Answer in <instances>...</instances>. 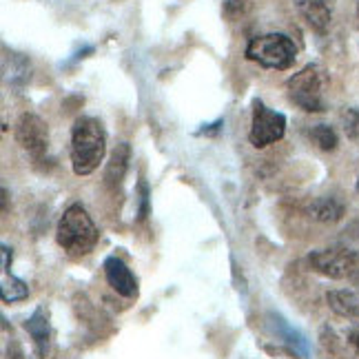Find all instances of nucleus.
I'll return each mask as SVG.
<instances>
[{
	"label": "nucleus",
	"mask_w": 359,
	"mask_h": 359,
	"mask_svg": "<svg viewBox=\"0 0 359 359\" xmlns=\"http://www.w3.org/2000/svg\"><path fill=\"white\" fill-rule=\"evenodd\" d=\"M266 320H269V326H271V330L275 335H278V339L284 344V346L291 351L295 357H299V359H309L311 357V344H309V339L304 337L297 328H293L291 324H288L282 315H278V313H269L266 315Z\"/></svg>",
	"instance_id": "nucleus-8"
},
{
	"label": "nucleus",
	"mask_w": 359,
	"mask_h": 359,
	"mask_svg": "<svg viewBox=\"0 0 359 359\" xmlns=\"http://www.w3.org/2000/svg\"><path fill=\"white\" fill-rule=\"evenodd\" d=\"M0 251H3V273L9 275V266H11V257H13V253H11V248H9L7 244L0 246Z\"/></svg>",
	"instance_id": "nucleus-21"
},
{
	"label": "nucleus",
	"mask_w": 359,
	"mask_h": 359,
	"mask_svg": "<svg viewBox=\"0 0 359 359\" xmlns=\"http://www.w3.org/2000/svg\"><path fill=\"white\" fill-rule=\"evenodd\" d=\"M11 72L13 74L7 76L5 80L9 82V85L20 87V85H25V82L32 78V65H29V60H27V58L18 56V53H11Z\"/></svg>",
	"instance_id": "nucleus-16"
},
{
	"label": "nucleus",
	"mask_w": 359,
	"mask_h": 359,
	"mask_svg": "<svg viewBox=\"0 0 359 359\" xmlns=\"http://www.w3.org/2000/svg\"><path fill=\"white\" fill-rule=\"evenodd\" d=\"M246 9H248V0H226V3H224V13H226V18H231V20L242 18L246 13Z\"/></svg>",
	"instance_id": "nucleus-19"
},
{
	"label": "nucleus",
	"mask_w": 359,
	"mask_h": 359,
	"mask_svg": "<svg viewBox=\"0 0 359 359\" xmlns=\"http://www.w3.org/2000/svg\"><path fill=\"white\" fill-rule=\"evenodd\" d=\"M309 215L317 219V222H337L344 215V204L335 198H320L311 202Z\"/></svg>",
	"instance_id": "nucleus-14"
},
{
	"label": "nucleus",
	"mask_w": 359,
	"mask_h": 359,
	"mask_svg": "<svg viewBox=\"0 0 359 359\" xmlns=\"http://www.w3.org/2000/svg\"><path fill=\"white\" fill-rule=\"evenodd\" d=\"M129 160H131V147L129 142H122L114 149L111 160L107 164V171H104V182L109 189H120L124 175H127L129 169Z\"/></svg>",
	"instance_id": "nucleus-12"
},
{
	"label": "nucleus",
	"mask_w": 359,
	"mask_h": 359,
	"mask_svg": "<svg viewBox=\"0 0 359 359\" xmlns=\"http://www.w3.org/2000/svg\"><path fill=\"white\" fill-rule=\"evenodd\" d=\"M137 191H140V211H137V219L144 222L147 215H149V187L144 180H140V184H137Z\"/></svg>",
	"instance_id": "nucleus-20"
},
{
	"label": "nucleus",
	"mask_w": 359,
	"mask_h": 359,
	"mask_svg": "<svg viewBox=\"0 0 359 359\" xmlns=\"http://www.w3.org/2000/svg\"><path fill=\"white\" fill-rule=\"evenodd\" d=\"M56 240L69 255L80 257L93 251V246L100 240V233L95 229L89 213L85 211V206L72 204L60 217Z\"/></svg>",
	"instance_id": "nucleus-2"
},
{
	"label": "nucleus",
	"mask_w": 359,
	"mask_h": 359,
	"mask_svg": "<svg viewBox=\"0 0 359 359\" xmlns=\"http://www.w3.org/2000/svg\"><path fill=\"white\" fill-rule=\"evenodd\" d=\"M295 7L299 11V16L306 20V25L317 34H326L333 13L326 0H295Z\"/></svg>",
	"instance_id": "nucleus-10"
},
{
	"label": "nucleus",
	"mask_w": 359,
	"mask_h": 359,
	"mask_svg": "<svg viewBox=\"0 0 359 359\" xmlns=\"http://www.w3.org/2000/svg\"><path fill=\"white\" fill-rule=\"evenodd\" d=\"M107 151V133L100 120L82 116L72 129V167L76 175H89L100 167Z\"/></svg>",
	"instance_id": "nucleus-1"
},
{
	"label": "nucleus",
	"mask_w": 359,
	"mask_h": 359,
	"mask_svg": "<svg viewBox=\"0 0 359 359\" xmlns=\"http://www.w3.org/2000/svg\"><path fill=\"white\" fill-rule=\"evenodd\" d=\"M246 58L253 60L266 69H291L297 58V47L288 36L284 34H264L251 38L246 45Z\"/></svg>",
	"instance_id": "nucleus-4"
},
{
	"label": "nucleus",
	"mask_w": 359,
	"mask_h": 359,
	"mask_svg": "<svg viewBox=\"0 0 359 359\" xmlns=\"http://www.w3.org/2000/svg\"><path fill=\"white\" fill-rule=\"evenodd\" d=\"M309 264L315 273L330 280H346L359 271V253L346 246H333L313 251L309 255Z\"/></svg>",
	"instance_id": "nucleus-5"
},
{
	"label": "nucleus",
	"mask_w": 359,
	"mask_h": 359,
	"mask_svg": "<svg viewBox=\"0 0 359 359\" xmlns=\"http://www.w3.org/2000/svg\"><path fill=\"white\" fill-rule=\"evenodd\" d=\"M286 133V116L280 111H273L259 98L253 100V122L248 140L255 149H264L273 142L282 140Z\"/></svg>",
	"instance_id": "nucleus-6"
},
{
	"label": "nucleus",
	"mask_w": 359,
	"mask_h": 359,
	"mask_svg": "<svg viewBox=\"0 0 359 359\" xmlns=\"http://www.w3.org/2000/svg\"><path fill=\"white\" fill-rule=\"evenodd\" d=\"M0 293H3V302H5V304L20 302V299H27V297H29V286H27L22 280L13 278V275H11V280H9V275H5L3 286H0Z\"/></svg>",
	"instance_id": "nucleus-15"
},
{
	"label": "nucleus",
	"mask_w": 359,
	"mask_h": 359,
	"mask_svg": "<svg viewBox=\"0 0 359 359\" xmlns=\"http://www.w3.org/2000/svg\"><path fill=\"white\" fill-rule=\"evenodd\" d=\"M326 302L335 315L344 317V320H351L353 324L359 326V293H355V291H330L326 295Z\"/></svg>",
	"instance_id": "nucleus-13"
},
{
	"label": "nucleus",
	"mask_w": 359,
	"mask_h": 359,
	"mask_svg": "<svg viewBox=\"0 0 359 359\" xmlns=\"http://www.w3.org/2000/svg\"><path fill=\"white\" fill-rule=\"evenodd\" d=\"M104 275H107V282L114 291L122 297H135L137 295V282L133 278L131 269L124 264V259L118 255H109L104 259Z\"/></svg>",
	"instance_id": "nucleus-9"
},
{
	"label": "nucleus",
	"mask_w": 359,
	"mask_h": 359,
	"mask_svg": "<svg viewBox=\"0 0 359 359\" xmlns=\"http://www.w3.org/2000/svg\"><path fill=\"white\" fill-rule=\"evenodd\" d=\"M326 72L320 65H306L302 72L293 74L286 82L288 98L293 104L309 114L326 111Z\"/></svg>",
	"instance_id": "nucleus-3"
},
{
	"label": "nucleus",
	"mask_w": 359,
	"mask_h": 359,
	"mask_svg": "<svg viewBox=\"0 0 359 359\" xmlns=\"http://www.w3.org/2000/svg\"><path fill=\"white\" fill-rule=\"evenodd\" d=\"M357 191H359V182H357Z\"/></svg>",
	"instance_id": "nucleus-24"
},
{
	"label": "nucleus",
	"mask_w": 359,
	"mask_h": 359,
	"mask_svg": "<svg viewBox=\"0 0 359 359\" xmlns=\"http://www.w3.org/2000/svg\"><path fill=\"white\" fill-rule=\"evenodd\" d=\"M311 140L322 151L337 149V133H335L333 127H328V124H317V127H313L311 129Z\"/></svg>",
	"instance_id": "nucleus-17"
},
{
	"label": "nucleus",
	"mask_w": 359,
	"mask_h": 359,
	"mask_svg": "<svg viewBox=\"0 0 359 359\" xmlns=\"http://www.w3.org/2000/svg\"><path fill=\"white\" fill-rule=\"evenodd\" d=\"M351 341L355 344V348L359 351V333H353V335H351Z\"/></svg>",
	"instance_id": "nucleus-23"
},
{
	"label": "nucleus",
	"mask_w": 359,
	"mask_h": 359,
	"mask_svg": "<svg viewBox=\"0 0 359 359\" xmlns=\"http://www.w3.org/2000/svg\"><path fill=\"white\" fill-rule=\"evenodd\" d=\"M25 328L27 333L32 335L34 339V346H36V353L40 357H45L47 351H49V337H51V328H49V315L43 306H38L34 311V315L29 320L25 322Z\"/></svg>",
	"instance_id": "nucleus-11"
},
{
	"label": "nucleus",
	"mask_w": 359,
	"mask_h": 359,
	"mask_svg": "<svg viewBox=\"0 0 359 359\" xmlns=\"http://www.w3.org/2000/svg\"><path fill=\"white\" fill-rule=\"evenodd\" d=\"M16 140L32 158L40 160L47 154L49 129L45 120L36 114H22L16 122Z\"/></svg>",
	"instance_id": "nucleus-7"
},
{
	"label": "nucleus",
	"mask_w": 359,
	"mask_h": 359,
	"mask_svg": "<svg viewBox=\"0 0 359 359\" xmlns=\"http://www.w3.org/2000/svg\"><path fill=\"white\" fill-rule=\"evenodd\" d=\"M219 127H222V120H215L213 124H204V129H200L198 135H215Z\"/></svg>",
	"instance_id": "nucleus-22"
},
{
	"label": "nucleus",
	"mask_w": 359,
	"mask_h": 359,
	"mask_svg": "<svg viewBox=\"0 0 359 359\" xmlns=\"http://www.w3.org/2000/svg\"><path fill=\"white\" fill-rule=\"evenodd\" d=\"M341 124L351 140H357L359 137V109H346V111L341 114Z\"/></svg>",
	"instance_id": "nucleus-18"
}]
</instances>
